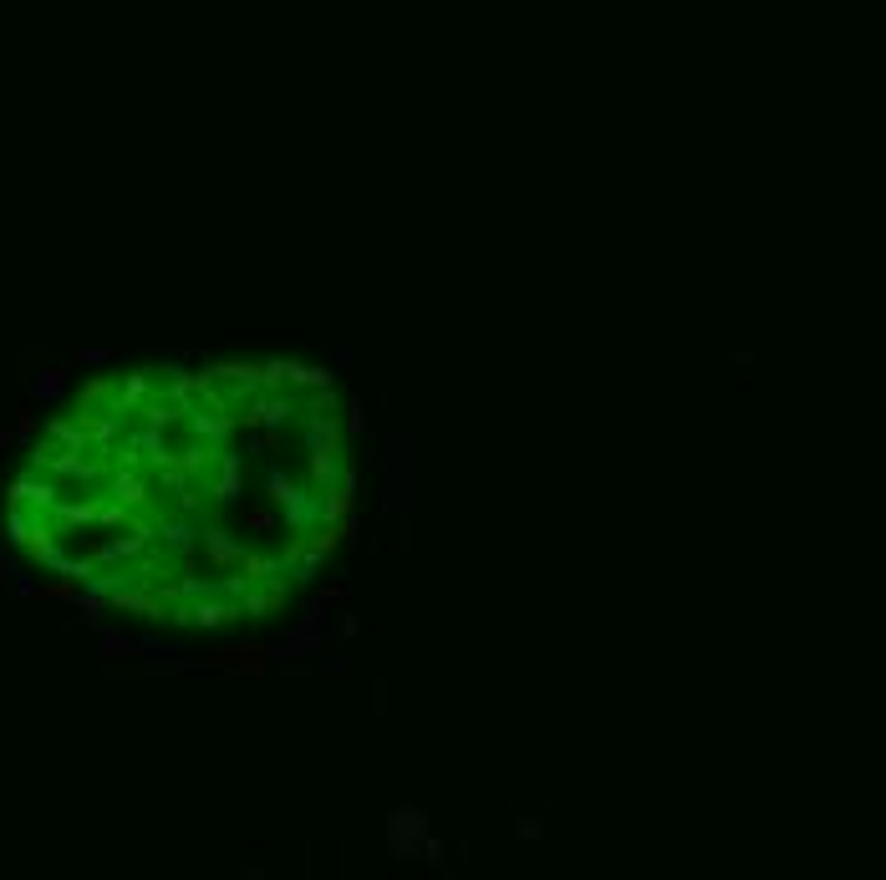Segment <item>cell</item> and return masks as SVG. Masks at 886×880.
I'll return each instance as SVG.
<instances>
[{"label":"cell","instance_id":"1","mask_svg":"<svg viewBox=\"0 0 886 880\" xmlns=\"http://www.w3.org/2000/svg\"><path fill=\"white\" fill-rule=\"evenodd\" d=\"M423 839H428V815L418 804H397L388 815V850L397 865H418L423 860Z\"/></svg>","mask_w":886,"mask_h":880},{"label":"cell","instance_id":"2","mask_svg":"<svg viewBox=\"0 0 886 880\" xmlns=\"http://www.w3.org/2000/svg\"><path fill=\"white\" fill-rule=\"evenodd\" d=\"M382 473H388V514H408V432L388 438Z\"/></svg>","mask_w":886,"mask_h":880},{"label":"cell","instance_id":"3","mask_svg":"<svg viewBox=\"0 0 886 880\" xmlns=\"http://www.w3.org/2000/svg\"><path fill=\"white\" fill-rule=\"evenodd\" d=\"M214 667L220 672H240V677H260L270 667V652H266V641H240L225 656H214Z\"/></svg>","mask_w":886,"mask_h":880},{"label":"cell","instance_id":"4","mask_svg":"<svg viewBox=\"0 0 886 880\" xmlns=\"http://www.w3.org/2000/svg\"><path fill=\"white\" fill-rule=\"evenodd\" d=\"M342 443V428H336V417L331 412H311V423H306V448L311 453H331Z\"/></svg>","mask_w":886,"mask_h":880},{"label":"cell","instance_id":"5","mask_svg":"<svg viewBox=\"0 0 886 880\" xmlns=\"http://www.w3.org/2000/svg\"><path fill=\"white\" fill-rule=\"evenodd\" d=\"M290 412H296V402H290L286 392H281V397H260V402H255V423H286Z\"/></svg>","mask_w":886,"mask_h":880},{"label":"cell","instance_id":"6","mask_svg":"<svg viewBox=\"0 0 886 880\" xmlns=\"http://www.w3.org/2000/svg\"><path fill=\"white\" fill-rule=\"evenodd\" d=\"M103 652H107V656H127V652H138V641H127V636L107 631V636H103Z\"/></svg>","mask_w":886,"mask_h":880},{"label":"cell","instance_id":"7","mask_svg":"<svg viewBox=\"0 0 886 880\" xmlns=\"http://www.w3.org/2000/svg\"><path fill=\"white\" fill-rule=\"evenodd\" d=\"M515 835H520V839H540V835H545L540 815H520V819H515Z\"/></svg>","mask_w":886,"mask_h":880},{"label":"cell","instance_id":"8","mask_svg":"<svg viewBox=\"0 0 886 880\" xmlns=\"http://www.w3.org/2000/svg\"><path fill=\"white\" fill-rule=\"evenodd\" d=\"M342 423H347V432H351V438H357V432L367 428V412H362V402H357V397H351V408H347V417H342Z\"/></svg>","mask_w":886,"mask_h":880},{"label":"cell","instance_id":"9","mask_svg":"<svg viewBox=\"0 0 886 880\" xmlns=\"http://www.w3.org/2000/svg\"><path fill=\"white\" fill-rule=\"evenodd\" d=\"M372 713H377V717L388 713V682H382V677L372 682Z\"/></svg>","mask_w":886,"mask_h":880},{"label":"cell","instance_id":"10","mask_svg":"<svg viewBox=\"0 0 886 880\" xmlns=\"http://www.w3.org/2000/svg\"><path fill=\"white\" fill-rule=\"evenodd\" d=\"M62 382H66L62 371H51V377H42V387H36V397H57V392H62Z\"/></svg>","mask_w":886,"mask_h":880}]
</instances>
